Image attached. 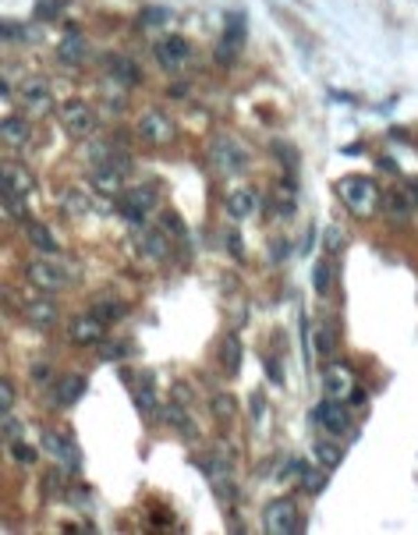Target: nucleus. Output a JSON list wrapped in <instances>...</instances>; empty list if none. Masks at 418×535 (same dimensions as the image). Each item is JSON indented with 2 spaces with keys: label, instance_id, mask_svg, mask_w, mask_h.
<instances>
[{
  "label": "nucleus",
  "instance_id": "nucleus-12",
  "mask_svg": "<svg viewBox=\"0 0 418 535\" xmlns=\"http://www.w3.org/2000/svg\"><path fill=\"white\" fill-rule=\"evenodd\" d=\"M192 57V46L185 36H167L160 46H156V61L167 68V71H181V64Z\"/></svg>",
  "mask_w": 418,
  "mask_h": 535
},
{
  "label": "nucleus",
  "instance_id": "nucleus-45",
  "mask_svg": "<svg viewBox=\"0 0 418 535\" xmlns=\"http://www.w3.org/2000/svg\"><path fill=\"white\" fill-rule=\"evenodd\" d=\"M404 195H408V199H411V202L418 206V181H411V185H404Z\"/></svg>",
  "mask_w": 418,
  "mask_h": 535
},
{
  "label": "nucleus",
  "instance_id": "nucleus-39",
  "mask_svg": "<svg viewBox=\"0 0 418 535\" xmlns=\"http://www.w3.org/2000/svg\"><path fill=\"white\" fill-rule=\"evenodd\" d=\"M11 451H15V457H18V461H25V464H33V461H36V451H33V447H25L21 439H15V443H11Z\"/></svg>",
  "mask_w": 418,
  "mask_h": 535
},
{
  "label": "nucleus",
  "instance_id": "nucleus-21",
  "mask_svg": "<svg viewBox=\"0 0 418 535\" xmlns=\"http://www.w3.org/2000/svg\"><path fill=\"white\" fill-rule=\"evenodd\" d=\"M57 57H61L64 64H82V57H85V39L78 36V33H71V36H64L61 39V46H57Z\"/></svg>",
  "mask_w": 418,
  "mask_h": 535
},
{
  "label": "nucleus",
  "instance_id": "nucleus-23",
  "mask_svg": "<svg viewBox=\"0 0 418 535\" xmlns=\"http://www.w3.org/2000/svg\"><path fill=\"white\" fill-rule=\"evenodd\" d=\"M85 394V376H64L57 383V404H75Z\"/></svg>",
  "mask_w": 418,
  "mask_h": 535
},
{
  "label": "nucleus",
  "instance_id": "nucleus-46",
  "mask_svg": "<svg viewBox=\"0 0 418 535\" xmlns=\"http://www.w3.org/2000/svg\"><path fill=\"white\" fill-rule=\"evenodd\" d=\"M15 36H18V25H11V21H4V39L11 43Z\"/></svg>",
  "mask_w": 418,
  "mask_h": 535
},
{
  "label": "nucleus",
  "instance_id": "nucleus-29",
  "mask_svg": "<svg viewBox=\"0 0 418 535\" xmlns=\"http://www.w3.org/2000/svg\"><path fill=\"white\" fill-rule=\"evenodd\" d=\"M135 404L142 411H153L156 408V394H153V383H149V376H138V383H135Z\"/></svg>",
  "mask_w": 418,
  "mask_h": 535
},
{
  "label": "nucleus",
  "instance_id": "nucleus-37",
  "mask_svg": "<svg viewBox=\"0 0 418 535\" xmlns=\"http://www.w3.org/2000/svg\"><path fill=\"white\" fill-rule=\"evenodd\" d=\"M163 415H167V422H170V426H177V429H188V433H192V426H188V415H185L181 408H163Z\"/></svg>",
  "mask_w": 418,
  "mask_h": 535
},
{
  "label": "nucleus",
  "instance_id": "nucleus-27",
  "mask_svg": "<svg viewBox=\"0 0 418 535\" xmlns=\"http://www.w3.org/2000/svg\"><path fill=\"white\" fill-rule=\"evenodd\" d=\"M110 75L117 82H128V85H135L142 78L138 68H135V61H128V57H110Z\"/></svg>",
  "mask_w": 418,
  "mask_h": 535
},
{
  "label": "nucleus",
  "instance_id": "nucleus-17",
  "mask_svg": "<svg viewBox=\"0 0 418 535\" xmlns=\"http://www.w3.org/2000/svg\"><path fill=\"white\" fill-rule=\"evenodd\" d=\"M89 181H93V188L103 192V195H117V192H121V170H117L113 163H100Z\"/></svg>",
  "mask_w": 418,
  "mask_h": 535
},
{
  "label": "nucleus",
  "instance_id": "nucleus-6",
  "mask_svg": "<svg viewBox=\"0 0 418 535\" xmlns=\"http://www.w3.org/2000/svg\"><path fill=\"white\" fill-rule=\"evenodd\" d=\"M322 394L330 397V401L354 397V376H351V369L340 365V362H326L322 365Z\"/></svg>",
  "mask_w": 418,
  "mask_h": 535
},
{
  "label": "nucleus",
  "instance_id": "nucleus-24",
  "mask_svg": "<svg viewBox=\"0 0 418 535\" xmlns=\"http://www.w3.org/2000/svg\"><path fill=\"white\" fill-rule=\"evenodd\" d=\"M25 230H28V242H33L43 255H53V252H57V242H53V234H50L46 224H28Z\"/></svg>",
  "mask_w": 418,
  "mask_h": 535
},
{
  "label": "nucleus",
  "instance_id": "nucleus-33",
  "mask_svg": "<svg viewBox=\"0 0 418 535\" xmlns=\"http://www.w3.org/2000/svg\"><path fill=\"white\" fill-rule=\"evenodd\" d=\"M163 21H170V11L167 8H145L142 11V25L149 28V25H163Z\"/></svg>",
  "mask_w": 418,
  "mask_h": 535
},
{
  "label": "nucleus",
  "instance_id": "nucleus-44",
  "mask_svg": "<svg viewBox=\"0 0 418 535\" xmlns=\"http://www.w3.org/2000/svg\"><path fill=\"white\" fill-rule=\"evenodd\" d=\"M121 351H125V347H117V344H113V347H103V354H107V362H117V359H121Z\"/></svg>",
  "mask_w": 418,
  "mask_h": 535
},
{
  "label": "nucleus",
  "instance_id": "nucleus-16",
  "mask_svg": "<svg viewBox=\"0 0 418 535\" xmlns=\"http://www.w3.org/2000/svg\"><path fill=\"white\" fill-rule=\"evenodd\" d=\"M21 316L33 323V326H53L57 323V305L46 302V298H33L21 305Z\"/></svg>",
  "mask_w": 418,
  "mask_h": 535
},
{
  "label": "nucleus",
  "instance_id": "nucleus-32",
  "mask_svg": "<svg viewBox=\"0 0 418 535\" xmlns=\"http://www.w3.org/2000/svg\"><path fill=\"white\" fill-rule=\"evenodd\" d=\"M322 248L326 252H340L344 248V230L340 227H322Z\"/></svg>",
  "mask_w": 418,
  "mask_h": 535
},
{
  "label": "nucleus",
  "instance_id": "nucleus-36",
  "mask_svg": "<svg viewBox=\"0 0 418 535\" xmlns=\"http://www.w3.org/2000/svg\"><path fill=\"white\" fill-rule=\"evenodd\" d=\"M11 404H15V386H11V379H4L0 383V411L11 415Z\"/></svg>",
  "mask_w": 418,
  "mask_h": 535
},
{
  "label": "nucleus",
  "instance_id": "nucleus-15",
  "mask_svg": "<svg viewBox=\"0 0 418 535\" xmlns=\"http://www.w3.org/2000/svg\"><path fill=\"white\" fill-rule=\"evenodd\" d=\"M33 188H36V181H33V174H28V170H21L18 163L4 167V192L25 199V195H33Z\"/></svg>",
  "mask_w": 418,
  "mask_h": 535
},
{
  "label": "nucleus",
  "instance_id": "nucleus-9",
  "mask_svg": "<svg viewBox=\"0 0 418 535\" xmlns=\"http://www.w3.org/2000/svg\"><path fill=\"white\" fill-rule=\"evenodd\" d=\"M262 521H266V532H270V535H291L294 525H298L294 500H273L270 507H266Z\"/></svg>",
  "mask_w": 418,
  "mask_h": 535
},
{
  "label": "nucleus",
  "instance_id": "nucleus-5",
  "mask_svg": "<svg viewBox=\"0 0 418 535\" xmlns=\"http://www.w3.org/2000/svg\"><path fill=\"white\" fill-rule=\"evenodd\" d=\"M61 125H64V132L68 135H75V138H85V135H93V128H96V117H93V110H89V103H82V100H68V103H61Z\"/></svg>",
  "mask_w": 418,
  "mask_h": 535
},
{
  "label": "nucleus",
  "instance_id": "nucleus-14",
  "mask_svg": "<svg viewBox=\"0 0 418 535\" xmlns=\"http://www.w3.org/2000/svg\"><path fill=\"white\" fill-rule=\"evenodd\" d=\"M383 213L390 217L394 224H404V220H411V213H415V202H411L404 192H383Z\"/></svg>",
  "mask_w": 418,
  "mask_h": 535
},
{
  "label": "nucleus",
  "instance_id": "nucleus-19",
  "mask_svg": "<svg viewBox=\"0 0 418 535\" xmlns=\"http://www.w3.org/2000/svg\"><path fill=\"white\" fill-rule=\"evenodd\" d=\"M93 316H100L103 323H117V319H125V316H128V302L113 298V294H103V298L93 302Z\"/></svg>",
  "mask_w": 418,
  "mask_h": 535
},
{
  "label": "nucleus",
  "instance_id": "nucleus-30",
  "mask_svg": "<svg viewBox=\"0 0 418 535\" xmlns=\"http://www.w3.org/2000/svg\"><path fill=\"white\" fill-rule=\"evenodd\" d=\"M316 351L322 354V359H330V354L337 351V337H334L330 326H319V330H316Z\"/></svg>",
  "mask_w": 418,
  "mask_h": 535
},
{
  "label": "nucleus",
  "instance_id": "nucleus-26",
  "mask_svg": "<svg viewBox=\"0 0 418 535\" xmlns=\"http://www.w3.org/2000/svg\"><path fill=\"white\" fill-rule=\"evenodd\" d=\"M316 461H319L322 468H340L344 451L337 447V443H330V439H319V443H316Z\"/></svg>",
  "mask_w": 418,
  "mask_h": 535
},
{
  "label": "nucleus",
  "instance_id": "nucleus-20",
  "mask_svg": "<svg viewBox=\"0 0 418 535\" xmlns=\"http://www.w3.org/2000/svg\"><path fill=\"white\" fill-rule=\"evenodd\" d=\"M39 439H43V451H46V454L61 457V461H75V451H71V443H68L61 433H53V429H43V433H39Z\"/></svg>",
  "mask_w": 418,
  "mask_h": 535
},
{
  "label": "nucleus",
  "instance_id": "nucleus-28",
  "mask_svg": "<svg viewBox=\"0 0 418 535\" xmlns=\"http://www.w3.org/2000/svg\"><path fill=\"white\" fill-rule=\"evenodd\" d=\"M330 284H334V266L326 262V259H319L316 270H312V287H316V294H326V291H330Z\"/></svg>",
  "mask_w": 418,
  "mask_h": 535
},
{
  "label": "nucleus",
  "instance_id": "nucleus-48",
  "mask_svg": "<svg viewBox=\"0 0 418 535\" xmlns=\"http://www.w3.org/2000/svg\"><path fill=\"white\" fill-rule=\"evenodd\" d=\"M33 376H36V379H50V369H46V365H36Z\"/></svg>",
  "mask_w": 418,
  "mask_h": 535
},
{
  "label": "nucleus",
  "instance_id": "nucleus-43",
  "mask_svg": "<svg viewBox=\"0 0 418 535\" xmlns=\"http://www.w3.org/2000/svg\"><path fill=\"white\" fill-rule=\"evenodd\" d=\"M252 411H255L252 419H255V422H262V397H259V394L252 397Z\"/></svg>",
  "mask_w": 418,
  "mask_h": 535
},
{
  "label": "nucleus",
  "instance_id": "nucleus-11",
  "mask_svg": "<svg viewBox=\"0 0 418 535\" xmlns=\"http://www.w3.org/2000/svg\"><path fill=\"white\" fill-rule=\"evenodd\" d=\"M71 341L75 344H82V347H93V344H103V337H107V323L100 319V316H82V319H75L71 323Z\"/></svg>",
  "mask_w": 418,
  "mask_h": 535
},
{
  "label": "nucleus",
  "instance_id": "nucleus-3",
  "mask_svg": "<svg viewBox=\"0 0 418 535\" xmlns=\"http://www.w3.org/2000/svg\"><path fill=\"white\" fill-rule=\"evenodd\" d=\"M156 202H160V192L156 185H138V188H128L125 192V206H121V217L135 227H142V220L156 210Z\"/></svg>",
  "mask_w": 418,
  "mask_h": 535
},
{
  "label": "nucleus",
  "instance_id": "nucleus-31",
  "mask_svg": "<svg viewBox=\"0 0 418 535\" xmlns=\"http://www.w3.org/2000/svg\"><path fill=\"white\" fill-rule=\"evenodd\" d=\"M160 224H163V230H167V234H174V237H185V234H188L185 220L177 217L174 210H163V213H160Z\"/></svg>",
  "mask_w": 418,
  "mask_h": 535
},
{
  "label": "nucleus",
  "instance_id": "nucleus-34",
  "mask_svg": "<svg viewBox=\"0 0 418 535\" xmlns=\"http://www.w3.org/2000/svg\"><path fill=\"white\" fill-rule=\"evenodd\" d=\"M213 411L220 415V419H234V415H237V404H234L230 397L220 394V397H213Z\"/></svg>",
  "mask_w": 418,
  "mask_h": 535
},
{
  "label": "nucleus",
  "instance_id": "nucleus-41",
  "mask_svg": "<svg viewBox=\"0 0 418 535\" xmlns=\"http://www.w3.org/2000/svg\"><path fill=\"white\" fill-rule=\"evenodd\" d=\"M224 242H227V252H230V255H242V252H245V248H242V234L227 230V234H224Z\"/></svg>",
  "mask_w": 418,
  "mask_h": 535
},
{
  "label": "nucleus",
  "instance_id": "nucleus-42",
  "mask_svg": "<svg viewBox=\"0 0 418 535\" xmlns=\"http://www.w3.org/2000/svg\"><path fill=\"white\" fill-rule=\"evenodd\" d=\"M18 436H21V429H18V422L11 419V415H4V439H8V443H15Z\"/></svg>",
  "mask_w": 418,
  "mask_h": 535
},
{
  "label": "nucleus",
  "instance_id": "nucleus-18",
  "mask_svg": "<svg viewBox=\"0 0 418 535\" xmlns=\"http://www.w3.org/2000/svg\"><path fill=\"white\" fill-rule=\"evenodd\" d=\"M220 365L227 376H234L237 369H242V341H237V334H224L220 341Z\"/></svg>",
  "mask_w": 418,
  "mask_h": 535
},
{
  "label": "nucleus",
  "instance_id": "nucleus-35",
  "mask_svg": "<svg viewBox=\"0 0 418 535\" xmlns=\"http://www.w3.org/2000/svg\"><path fill=\"white\" fill-rule=\"evenodd\" d=\"M64 210H68L71 217H82V213L89 210V202H85L78 192H71V195H64Z\"/></svg>",
  "mask_w": 418,
  "mask_h": 535
},
{
  "label": "nucleus",
  "instance_id": "nucleus-25",
  "mask_svg": "<svg viewBox=\"0 0 418 535\" xmlns=\"http://www.w3.org/2000/svg\"><path fill=\"white\" fill-rule=\"evenodd\" d=\"M142 255H145V259H153V262L167 259V237H163L160 230L142 234Z\"/></svg>",
  "mask_w": 418,
  "mask_h": 535
},
{
  "label": "nucleus",
  "instance_id": "nucleus-22",
  "mask_svg": "<svg viewBox=\"0 0 418 535\" xmlns=\"http://www.w3.org/2000/svg\"><path fill=\"white\" fill-rule=\"evenodd\" d=\"M0 138L18 149V145L28 142V125L21 121V117H4V125H0Z\"/></svg>",
  "mask_w": 418,
  "mask_h": 535
},
{
  "label": "nucleus",
  "instance_id": "nucleus-47",
  "mask_svg": "<svg viewBox=\"0 0 418 535\" xmlns=\"http://www.w3.org/2000/svg\"><path fill=\"white\" fill-rule=\"evenodd\" d=\"M266 369H270V376H273V379H277V383H280V365H277V362H273V359H266Z\"/></svg>",
  "mask_w": 418,
  "mask_h": 535
},
{
  "label": "nucleus",
  "instance_id": "nucleus-7",
  "mask_svg": "<svg viewBox=\"0 0 418 535\" xmlns=\"http://www.w3.org/2000/svg\"><path fill=\"white\" fill-rule=\"evenodd\" d=\"M18 100H21V107L28 114H36V117H46L53 110V93H50V85L43 78H25Z\"/></svg>",
  "mask_w": 418,
  "mask_h": 535
},
{
  "label": "nucleus",
  "instance_id": "nucleus-4",
  "mask_svg": "<svg viewBox=\"0 0 418 535\" xmlns=\"http://www.w3.org/2000/svg\"><path fill=\"white\" fill-rule=\"evenodd\" d=\"M209 163H213L217 174H237L245 170V149L237 145L234 138H213V145H209Z\"/></svg>",
  "mask_w": 418,
  "mask_h": 535
},
{
  "label": "nucleus",
  "instance_id": "nucleus-10",
  "mask_svg": "<svg viewBox=\"0 0 418 535\" xmlns=\"http://www.w3.org/2000/svg\"><path fill=\"white\" fill-rule=\"evenodd\" d=\"M312 419H316V426H322L326 433H334V436H340V433H347V426H351V419H347V411H344V401H319L316 404V411H312Z\"/></svg>",
  "mask_w": 418,
  "mask_h": 535
},
{
  "label": "nucleus",
  "instance_id": "nucleus-40",
  "mask_svg": "<svg viewBox=\"0 0 418 535\" xmlns=\"http://www.w3.org/2000/svg\"><path fill=\"white\" fill-rule=\"evenodd\" d=\"M64 4H68V0H43V4L36 8V15H43V18H53V15L61 11Z\"/></svg>",
  "mask_w": 418,
  "mask_h": 535
},
{
  "label": "nucleus",
  "instance_id": "nucleus-1",
  "mask_svg": "<svg viewBox=\"0 0 418 535\" xmlns=\"http://www.w3.org/2000/svg\"><path fill=\"white\" fill-rule=\"evenodd\" d=\"M337 195H340V202L347 206V210H351L354 217H362V220H369V217L376 213V206L383 202L376 181H372V177H365V174L340 177V181H337Z\"/></svg>",
  "mask_w": 418,
  "mask_h": 535
},
{
  "label": "nucleus",
  "instance_id": "nucleus-13",
  "mask_svg": "<svg viewBox=\"0 0 418 535\" xmlns=\"http://www.w3.org/2000/svg\"><path fill=\"white\" fill-rule=\"evenodd\" d=\"M224 210H227L230 220H245V217H252V213H255V195H252V188H234V192H227Z\"/></svg>",
  "mask_w": 418,
  "mask_h": 535
},
{
  "label": "nucleus",
  "instance_id": "nucleus-2",
  "mask_svg": "<svg viewBox=\"0 0 418 535\" xmlns=\"http://www.w3.org/2000/svg\"><path fill=\"white\" fill-rule=\"evenodd\" d=\"M135 135L145 142V145H170L174 135H177V125L163 110H145L138 121H135Z\"/></svg>",
  "mask_w": 418,
  "mask_h": 535
},
{
  "label": "nucleus",
  "instance_id": "nucleus-38",
  "mask_svg": "<svg viewBox=\"0 0 418 535\" xmlns=\"http://www.w3.org/2000/svg\"><path fill=\"white\" fill-rule=\"evenodd\" d=\"M322 471H326V468H322ZM322 471H305V475H302V482H305L309 493H319V489L326 486V475H322Z\"/></svg>",
  "mask_w": 418,
  "mask_h": 535
},
{
  "label": "nucleus",
  "instance_id": "nucleus-8",
  "mask_svg": "<svg viewBox=\"0 0 418 535\" xmlns=\"http://www.w3.org/2000/svg\"><path fill=\"white\" fill-rule=\"evenodd\" d=\"M25 277L33 280L39 291H61V287H68L71 284V273H64L61 266H53V262H28L25 266Z\"/></svg>",
  "mask_w": 418,
  "mask_h": 535
}]
</instances>
